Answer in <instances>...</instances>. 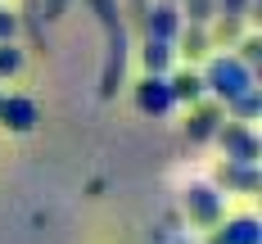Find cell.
Here are the masks:
<instances>
[{
	"label": "cell",
	"instance_id": "obj_1",
	"mask_svg": "<svg viewBox=\"0 0 262 244\" xmlns=\"http://www.w3.org/2000/svg\"><path fill=\"white\" fill-rule=\"evenodd\" d=\"M100 23L108 32V59H104V73H100V95L113 100L118 86H122V68H127V32H122V18H118V5L113 0H91Z\"/></svg>",
	"mask_w": 262,
	"mask_h": 244
},
{
	"label": "cell",
	"instance_id": "obj_2",
	"mask_svg": "<svg viewBox=\"0 0 262 244\" xmlns=\"http://www.w3.org/2000/svg\"><path fill=\"white\" fill-rule=\"evenodd\" d=\"M199 77H204V95H217L222 104L258 86L253 68H249V63H239L235 54H208V68H204Z\"/></svg>",
	"mask_w": 262,
	"mask_h": 244
},
{
	"label": "cell",
	"instance_id": "obj_3",
	"mask_svg": "<svg viewBox=\"0 0 262 244\" xmlns=\"http://www.w3.org/2000/svg\"><path fill=\"white\" fill-rule=\"evenodd\" d=\"M212 140L222 145L226 163H258V154H262V140L253 136V127H249V122H222Z\"/></svg>",
	"mask_w": 262,
	"mask_h": 244
},
{
	"label": "cell",
	"instance_id": "obj_4",
	"mask_svg": "<svg viewBox=\"0 0 262 244\" xmlns=\"http://www.w3.org/2000/svg\"><path fill=\"white\" fill-rule=\"evenodd\" d=\"M181 208H185V217H190L194 226H217V221H222V190L208 186V181H199V186H185Z\"/></svg>",
	"mask_w": 262,
	"mask_h": 244
},
{
	"label": "cell",
	"instance_id": "obj_5",
	"mask_svg": "<svg viewBox=\"0 0 262 244\" xmlns=\"http://www.w3.org/2000/svg\"><path fill=\"white\" fill-rule=\"evenodd\" d=\"M36 122H41V108L32 95H0V127L14 136H27L36 131Z\"/></svg>",
	"mask_w": 262,
	"mask_h": 244
},
{
	"label": "cell",
	"instance_id": "obj_6",
	"mask_svg": "<svg viewBox=\"0 0 262 244\" xmlns=\"http://www.w3.org/2000/svg\"><path fill=\"white\" fill-rule=\"evenodd\" d=\"M136 108L145 113V118H163V113H172L177 100H172V91H167V77H145L136 81Z\"/></svg>",
	"mask_w": 262,
	"mask_h": 244
},
{
	"label": "cell",
	"instance_id": "obj_7",
	"mask_svg": "<svg viewBox=\"0 0 262 244\" xmlns=\"http://www.w3.org/2000/svg\"><path fill=\"white\" fill-rule=\"evenodd\" d=\"M140 27H145V41H177V32H181V9L177 5H167V0H158V5H149L145 9V18H140Z\"/></svg>",
	"mask_w": 262,
	"mask_h": 244
},
{
	"label": "cell",
	"instance_id": "obj_8",
	"mask_svg": "<svg viewBox=\"0 0 262 244\" xmlns=\"http://www.w3.org/2000/svg\"><path fill=\"white\" fill-rule=\"evenodd\" d=\"M222 122H226V108L199 100V104H190V118H185V140H190V145H208Z\"/></svg>",
	"mask_w": 262,
	"mask_h": 244
},
{
	"label": "cell",
	"instance_id": "obj_9",
	"mask_svg": "<svg viewBox=\"0 0 262 244\" xmlns=\"http://www.w3.org/2000/svg\"><path fill=\"white\" fill-rule=\"evenodd\" d=\"M258 186H262L258 163H222L217 167V190H226V194H253Z\"/></svg>",
	"mask_w": 262,
	"mask_h": 244
},
{
	"label": "cell",
	"instance_id": "obj_10",
	"mask_svg": "<svg viewBox=\"0 0 262 244\" xmlns=\"http://www.w3.org/2000/svg\"><path fill=\"white\" fill-rule=\"evenodd\" d=\"M208 244H262V221H258V217H231V221H217V231L208 235Z\"/></svg>",
	"mask_w": 262,
	"mask_h": 244
},
{
	"label": "cell",
	"instance_id": "obj_11",
	"mask_svg": "<svg viewBox=\"0 0 262 244\" xmlns=\"http://www.w3.org/2000/svg\"><path fill=\"white\" fill-rule=\"evenodd\" d=\"M172 50H181L190 63L194 59H208L212 54V41H208V27H194V23H181V32H177V41H172Z\"/></svg>",
	"mask_w": 262,
	"mask_h": 244
},
{
	"label": "cell",
	"instance_id": "obj_12",
	"mask_svg": "<svg viewBox=\"0 0 262 244\" xmlns=\"http://www.w3.org/2000/svg\"><path fill=\"white\" fill-rule=\"evenodd\" d=\"M167 91L177 104H199L204 100V77L194 68H181V73H167Z\"/></svg>",
	"mask_w": 262,
	"mask_h": 244
},
{
	"label": "cell",
	"instance_id": "obj_13",
	"mask_svg": "<svg viewBox=\"0 0 262 244\" xmlns=\"http://www.w3.org/2000/svg\"><path fill=\"white\" fill-rule=\"evenodd\" d=\"M226 122H253L262 113V86H253V91H244V95H235V100H226Z\"/></svg>",
	"mask_w": 262,
	"mask_h": 244
},
{
	"label": "cell",
	"instance_id": "obj_14",
	"mask_svg": "<svg viewBox=\"0 0 262 244\" xmlns=\"http://www.w3.org/2000/svg\"><path fill=\"white\" fill-rule=\"evenodd\" d=\"M172 46L167 41H145V50H140V63H145V73L149 77H167L172 73Z\"/></svg>",
	"mask_w": 262,
	"mask_h": 244
},
{
	"label": "cell",
	"instance_id": "obj_15",
	"mask_svg": "<svg viewBox=\"0 0 262 244\" xmlns=\"http://www.w3.org/2000/svg\"><path fill=\"white\" fill-rule=\"evenodd\" d=\"M244 36V18H231V14H217L208 23V41L212 46H231L235 50V41Z\"/></svg>",
	"mask_w": 262,
	"mask_h": 244
},
{
	"label": "cell",
	"instance_id": "obj_16",
	"mask_svg": "<svg viewBox=\"0 0 262 244\" xmlns=\"http://www.w3.org/2000/svg\"><path fill=\"white\" fill-rule=\"evenodd\" d=\"M177 9H181V23H194V27H208L217 18L212 0H177Z\"/></svg>",
	"mask_w": 262,
	"mask_h": 244
},
{
	"label": "cell",
	"instance_id": "obj_17",
	"mask_svg": "<svg viewBox=\"0 0 262 244\" xmlns=\"http://www.w3.org/2000/svg\"><path fill=\"white\" fill-rule=\"evenodd\" d=\"M18 73H23V50L14 41H0V81L18 77Z\"/></svg>",
	"mask_w": 262,
	"mask_h": 244
},
{
	"label": "cell",
	"instance_id": "obj_18",
	"mask_svg": "<svg viewBox=\"0 0 262 244\" xmlns=\"http://www.w3.org/2000/svg\"><path fill=\"white\" fill-rule=\"evenodd\" d=\"M235 59H239V63H249V68H258V63H262V36H239V41H235Z\"/></svg>",
	"mask_w": 262,
	"mask_h": 244
},
{
	"label": "cell",
	"instance_id": "obj_19",
	"mask_svg": "<svg viewBox=\"0 0 262 244\" xmlns=\"http://www.w3.org/2000/svg\"><path fill=\"white\" fill-rule=\"evenodd\" d=\"M217 5V14H231V18H253V9H258V0H212Z\"/></svg>",
	"mask_w": 262,
	"mask_h": 244
},
{
	"label": "cell",
	"instance_id": "obj_20",
	"mask_svg": "<svg viewBox=\"0 0 262 244\" xmlns=\"http://www.w3.org/2000/svg\"><path fill=\"white\" fill-rule=\"evenodd\" d=\"M14 32H18V14H9L0 5V41H14Z\"/></svg>",
	"mask_w": 262,
	"mask_h": 244
},
{
	"label": "cell",
	"instance_id": "obj_21",
	"mask_svg": "<svg viewBox=\"0 0 262 244\" xmlns=\"http://www.w3.org/2000/svg\"><path fill=\"white\" fill-rule=\"evenodd\" d=\"M27 23H32V32L41 36V0H27Z\"/></svg>",
	"mask_w": 262,
	"mask_h": 244
},
{
	"label": "cell",
	"instance_id": "obj_22",
	"mask_svg": "<svg viewBox=\"0 0 262 244\" xmlns=\"http://www.w3.org/2000/svg\"><path fill=\"white\" fill-rule=\"evenodd\" d=\"M63 5H68V0H46V5H41V14H46V18H59V14H63Z\"/></svg>",
	"mask_w": 262,
	"mask_h": 244
},
{
	"label": "cell",
	"instance_id": "obj_23",
	"mask_svg": "<svg viewBox=\"0 0 262 244\" xmlns=\"http://www.w3.org/2000/svg\"><path fill=\"white\" fill-rule=\"evenodd\" d=\"M167 5H177V0H167Z\"/></svg>",
	"mask_w": 262,
	"mask_h": 244
}]
</instances>
